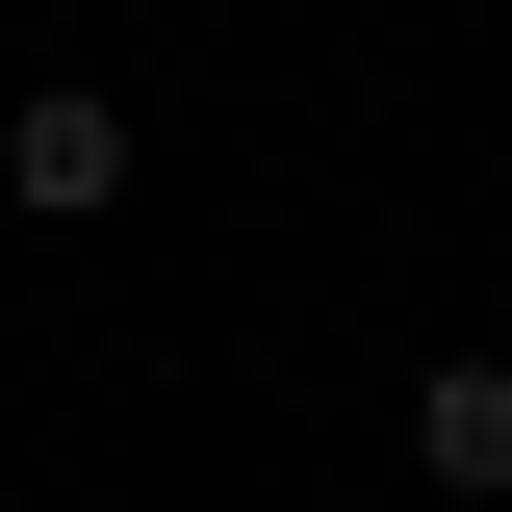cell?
<instances>
[{
    "mask_svg": "<svg viewBox=\"0 0 512 512\" xmlns=\"http://www.w3.org/2000/svg\"><path fill=\"white\" fill-rule=\"evenodd\" d=\"M410 487H436V512H512V359H410Z\"/></svg>",
    "mask_w": 512,
    "mask_h": 512,
    "instance_id": "cell-2",
    "label": "cell"
},
{
    "mask_svg": "<svg viewBox=\"0 0 512 512\" xmlns=\"http://www.w3.org/2000/svg\"><path fill=\"white\" fill-rule=\"evenodd\" d=\"M128 180H154V154H128L103 77H26V103H0V205H26V231H103Z\"/></svg>",
    "mask_w": 512,
    "mask_h": 512,
    "instance_id": "cell-1",
    "label": "cell"
}]
</instances>
